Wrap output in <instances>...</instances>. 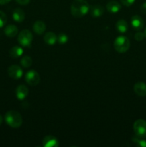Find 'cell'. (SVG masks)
Wrapping results in <instances>:
<instances>
[{"label":"cell","instance_id":"obj_1","mask_svg":"<svg viewBox=\"0 0 146 147\" xmlns=\"http://www.w3.org/2000/svg\"><path fill=\"white\" fill-rule=\"evenodd\" d=\"M90 5L86 0H74L70 7L71 14L76 18H81L90 11Z\"/></svg>","mask_w":146,"mask_h":147},{"label":"cell","instance_id":"obj_2","mask_svg":"<svg viewBox=\"0 0 146 147\" xmlns=\"http://www.w3.org/2000/svg\"><path fill=\"white\" fill-rule=\"evenodd\" d=\"M4 119L7 124L12 128H19L22 124V116L16 111H9L6 113Z\"/></svg>","mask_w":146,"mask_h":147},{"label":"cell","instance_id":"obj_3","mask_svg":"<svg viewBox=\"0 0 146 147\" xmlns=\"http://www.w3.org/2000/svg\"><path fill=\"white\" fill-rule=\"evenodd\" d=\"M114 48L117 53H124L129 50L130 47V42L127 37L118 36L114 41Z\"/></svg>","mask_w":146,"mask_h":147},{"label":"cell","instance_id":"obj_4","mask_svg":"<svg viewBox=\"0 0 146 147\" xmlns=\"http://www.w3.org/2000/svg\"><path fill=\"white\" fill-rule=\"evenodd\" d=\"M33 40V35L29 30H23L18 35V42L23 47H29Z\"/></svg>","mask_w":146,"mask_h":147},{"label":"cell","instance_id":"obj_5","mask_svg":"<svg viewBox=\"0 0 146 147\" xmlns=\"http://www.w3.org/2000/svg\"><path fill=\"white\" fill-rule=\"evenodd\" d=\"M133 130L135 134L140 138L146 137V121L143 119L135 121L133 124Z\"/></svg>","mask_w":146,"mask_h":147},{"label":"cell","instance_id":"obj_6","mask_svg":"<svg viewBox=\"0 0 146 147\" xmlns=\"http://www.w3.org/2000/svg\"><path fill=\"white\" fill-rule=\"evenodd\" d=\"M25 80L29 86H36L40 83V76L36 70H31L26 73Z\"/></svg>","mask_w":146,"mask_h":147},{"label":"cell","instance_id":"obj_7","mask_svg":"<svg viewBox=\"0 0 146 147\" xmlns=\"http://www.w3.org/2000/svg\"><path fill=\"white\" fill-rule=\"evenodd\" d=\"M8 75L10 78L15 80H19L23 76V70L20 66L17 65H13L9 67L8 70Z\"/></svg>","mask_w":146,"mask_h":147},{"label":"cell","instance_id":"obj_8","mask_svg":"<svg viewBox=\"0 0 146 147\" xmlns=\"http://www.w3.org/2000/svg\"><path fill=\"white\" fill-rule=\"evenodd\" d=\"M130 23L134 30H137V31H140L144 27V21L143 19L139 15H133L131 17V20H130Z\"/></svg>","mask_w":146,"mask_h":147},{"label":"cell","instance_id":"obj_9","mask_svg":"<svg viewBox=\"0 0 146 147\" xmlns=\"http://www.w3.org/2000/svg\"><path fill=\"white\" fill-rule=\"evenodd\" d=\"M59 142L56 137L52 135L46 136L43 139L42 146L44 147H58Z\"/></svg>","mask_w":146,"mask_h":147},{"label":"cell","instance_id":"obj_10","mask_svg":"<svg viewBox=\"0 0 146 147\" xmlns=\"http://www.w3.org/2000/svg\"><path fill=\"white\" fill-rule=\"evenodd\" d=\"M29 94V89L24 85H20L16 88V96L17 99L22 100L27 97Z\"/></svg>","mask_w":146,"mask_h":147},{"label":"cell","instance_id":"obj_11","mask_svg":"<svg viewBox=\"0 0 146 147\" xmlns=\"http://www.w3.org/2000/svg\"><path fill=\"white\" fill-rule=\"evenodd\" d=\"M134 91L136 94L140 97L146 96V83L144 82H137L135 84Z\"/></svg>","mask_w":146,"mask_h":147},{"label":"cell","instance_id":"obj_12","mask_svg":"<svg viewBox=\"0 0 146 147\" xmlns=\"http://www.w3.org/2000/svg\"><path fill=\"white\" fill-rule=\"evenodd\" d=\"M121 4L115 0H111L106 5V9H107V11L110 13H113V14L118 12L121 9Z\"/></svg>","mask_w":146,"mask_h":147},{"label":"cell","instance_id":"obj_13","mask_svg":"<svg viewBox=\"0 0 146 147\" xmlns=\"http://www.w3.org/2000/svg\"><path fill=\"white\" fill-rule=\"evenodd\" d=\"M90 12L92 17H100L103 15L104 12V9L102 6L100 4H96L90 7Z\"/></svg>","mask_w":146,"mask_h":147},{"label":"cell","instance_id":"obj_14","mask_svg":"<svg viewBox=\"0 0 146 147\" xmlns=\"http://www.w3.org/2000/svg\"><path fill=\"white\" fill-rule=\"evenodd\" d=\"M46 30V24L42 20H37L33 24V30L37 34H42Z\"/></svg>","mask_w":146,"mask_h":147},{"label":"cell","instance_id":"obj_15","mask_svg":"<svg viewBox=\"0 0 146 147\" xmlns=\"http://www.w3.org/2000/svg\"><path fill=\"white\" fill-rule=\"evenodd\" d=\"M12 17L17 22H22L25 19V13L21 9L16 8L13 11Z\"/></svg>","mask_w":146,"mask_h":147},{"label":"cell","instance_id":"obj_16","mask_svg":"<svg viewBox=\"0 0 146 147\" xmlns=\"http://www.w3.org/2000/svg\"><path fill=\"white\" fill-rule=\"evenodd\" d=\"M44 41L48 45H54L57 41V36L53 32H48L44 34Z\"/></svg>","mask_w":146,"mask_h":147},{"label":"cell","instance_id":"obj_17","mask_svg":"<svg viewBox=\"0 0 146 147\" xmlns=\"http://www.w3.org/2000/svg\"><path fill=\"white\" fill-rule=\"evenodd\" d=\"M4 34L8 37H14L18 34V28L14 24L7 25L4 28Z\"/></svg>","mask_w":146,"mask_h":147},{"label":"cell","instance_id":"obj_18","mask_svg":"<svg viewBox=\"0 0 146 147\" xmlns=\"http://www.w3.org/2000/svg\"><path fill=\"white\" fill-rule=\"evenodd\" d=\"M116 29L121 34L125 33L128 30V24L125 20H119L116 23Z\"/></svg>","mask_w":146,"mask_h":147},{"label":"cell","instance_id":"obj_19","mask_svg":"<svg viewBox=\"0 0 146 147\" xmlns=\"http://www.w3.org/2000/svg\"><path fill=\"white\" fill-rule=\"evenodd\" d=\"M23 53H24V50H23L22 47H19V46H14V47H11L10 50L9 55L12 58H17L22 55Z\"/></svg>","mask_w":146,"mask_h":147},{"label":"cell","instance_id":"obj_20","mask_svg":"<svg viewBox=\"0 0 146 147\" xmlns=\"http://www.w3.org/2000/svg\"><path fill=\"white\" fill-rule=\"evenodd\" d=\"M21 65L25 68L31 67V65H32V59L28 55L24 56L21 59Z\"/></svg>","mask_w":146,"mask_h":147},{"label":"cell","instance_id":"obj_21","mask_svg":"<svg viewBox=\"0 0 146 147\" xmlns=\"http://www.w3.org/2000/svg\"><path fill=\"white\" fill-rule=\"evenodd\" d=\"M132 141H133V143L135 144L137 146L146 147V141L144 140L143 138H140L135 135V136L132 137Z\"/></svg>","mask_w":146,"mask_h":147},{"label":"cell","instance_id":"obj_22","mask_svg":"<svg viewBox=\"0 0 146 147\" xmlns=\"http://www.w3.org/2000/svg\"><path fill=\"white\" fill-rule=\"evenodd\" d=\"M67 41H68V36L64 33H60L57 36V42H59V44L64 45L67 42Z\"/></svg>","mask_w":146,"mask_h":147},{"label":"cell","instance_id":"obj_23","mask_svg":"<svg viewBox=\"0 0 146 147\" xmlns=\"http://www.w3.org/2000/svg\"><path fill=\"white\" fill-rule=\"evenodd\" d=\"M7 22V17L5 13L0 11V28L4 27Z\"/></svg>","mask_w":146,"mask_h":147},{"label":"cell","instance_id":"obj_24","mask_svg":"<svg viewBox=\"0 0 146 147\" xmlns=\"http://www.w3.org/2000/svg\"><path fill=\"white\" fill-rule=\"evenodd\" d=\"M145 37V32H137V33H135V40H137V41L140 42L142 41L143 39Z\"/></svg>","mask_w":146,"mask_h":147},{"label":"cell","instance_id":"obj_25","mask_svg":"<svg viewBox=\"0 0 146 147\" xmlns=\"http://www.w3.org/2000/svg\"><path fill=\"white\" fill-rule=\"evenodd\" d=\"M135 1V0H120L122 4H123V5L126 6V7H130V6H132L134 4Z\"/></svg>","mask_w":146,"mask_h":147},{"label":"cell","instance_id":"obj_26","mask_svg":"<svg viewBox=\"0 0 146 147\" xmlns=\"http://www.w3.org/2000/svg\"><path fill=\"white\" fill-rule=\"evenodd\" d=\"M15 1L21 5H27L30 2V0H15Z\"/></svg>","mask_w":146,"mask_h":147},{"label":"cell","instance_id":"obj_27","mask_svg":"<svg viewBox=\"0 0 146 147\" xmlns=\"http://www.w3.org/2000/svg\"><path fill=\"white\" fill-rule=\"evenodd\" d=\"M140 11L143 14H146V1L143 3L141 5V7H140Z\"/></svg>","mask_w":146,"mask_h":147},{"label":"cell","instance_id":"obj_28","mask_svg":"<svg viewBox=\"0 0 146 147\" xmlns=\"http://www.w3.org/2000/svg\"><path fill=\"white\" fill-rule=\"evenodd\" d=\"M11 0H0V5H4V4L9 3Z\"/></svg>","mask_w":146,"mask_h":147},{"label":"cell","instance_id":"obj_29","mask_svg":"<svg viewBox=\"0 0 146 147\" xmlns=\"http://www.w3.org/2000/svg\"><path fill=\"white\" fill-rule=\"evenodd\" d=\"M2 121H3V118H2V116L0 115V126H1V124L2 123Z\"/></svg>","mask_w":146,"mask_h":147},{"label":"cell","instance_id":"obj_30","mask_svg":"<svg viewBox=\"0 0 146 147\" xmlns=\"http://www.w3.org/2000/svg\"><path fill=\"white\" fill-rule=\"evenodd\" d=\"M145 37H146V27L145 29Z\"/></svg>","mask_w":146,"mask_h":147}]
</instances>
